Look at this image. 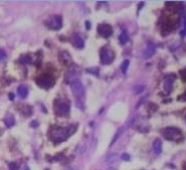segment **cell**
Wrapping results in <instances>:
<instances>
[{
	"mask_svg": "<svg viewBox=\"0 0 186 170\" xmlns=\"http://www.w3.org/2000/svg\"><path fill=\"white\" fill-rule=\"evenodd\" d=\"M76 130H77L76 124H73V125L66 128H54L50 130V139L55 143H60L62 141L66 140L69 136H71L76 131Z\"/></svg>",
	"mask_w": 186,
	"mask_h": 170,
	"instance_id": "cell-1",
	"label": "cell"
},
{
	"mask_svg": "<svg viewBox=\"0 0 186 170\" xmlns=\"http://www.w3.org/2000/svg\"><path fill=\"white\" fill-rule=\"evenodd\" d=\"M70 85H71L72 92L76 98V103H77L76 105H78L82 109L83 107H82V104H83L84 96H85V90H84L83 84L81 83L80 80H76V81L72 82Z\"/></svg>",
	"mask_w": 186,
	"mask_h": 170,
	"instance_id": "cell-2",
	"label": "cell"
},
{
	"mask_svg": "<svg viewBox=\"0 0 186 170\" xmlns=\"http://www.w3.org/2000/svg\"><path fill=\"white\" fill-rule=\"evenodd\" d=\"M161 133L164 138L167 139V140L179 141L182 138V132L177 128H171V126H169V128H166L164 130H162Z\"/></svg>",
	"mask_w": 186,
	"mask_h": 170,
	"instance_id": "cell-3",
	"label": "cell"
},
{
	"mask_svg": "<svg viewBox=\"0 0 186 170\" xmlns=\"http://www.w3.org/2000/svg\"><path fill=\"white\" fill-rule=\"evenodd\" d=\"M36 84L42 89H50L55 84V80L50 75H43V76H41L40 78L36 80Z\"/></svg>",
	"mask_w": 186,
	"mask_h": 170,
	"instance_id": "cell-4",
	"label": "cell"
},
{
	"mask_svg": "<svg viewBox=\"0 0 186 170\" xmlns=\"http://www.w3.org/2000/svg\"><path fill=\"white\" fill-rule=\"evenodd\" d=\"M99 58H101V62L103 65H109L111 64L114 59V53L112 52L111 49H108L103 47L99 53Z\"/></svg>",
	"mask_w": 186,
	"mask_h": 170,
	"instance_id": "cell-5",
	"label": "cell"
},
{
	"mask_svg": "<svg viewBox=\"0 0 186 170\" xmlns=\"http://www.w3.org/2000/svg\"><path fill=\"white\" fill-rule=\"evenodd\" d=\"M55 111L58 115L65 117L70 113V105L64 101H57L55 104Z\"/></svg>",
	"mask_w": 186,
	"mask_h": 170,
	"instance_id": "cell-6",
	"label": "cell"
},
{
	"mask_svg": "<svg viewBox=\"0 0 186 170\" xmlns=\"http://www.w3.org/2000/svg\"><path fill=\"white\" fill-rule=\"evenodd\" d=\"M47 26H48L50 29L53 30H59L60 28L62 27V18L61 16L59 15H54V16H51L50 18L47 20Z\"/></svg>",
	"mask_w": 186,
	"mask_h": 170,
	"instance_id": "cell-7",
	"label": "cell"
},
{
	"mask_svg": "<svg viewBox=\"0 0 186 170\" xmlns=\"http://www.w3.org/2000/svg\"><path fill=\"white\" fill-rule=\"evenodd\" d=\"M98 32L99 34L103 38H109L112 35V27L109 24H99L98 26Z\"/></svg>",
	"mask_w": 186,
	"mask_h": 170,
	"instance_id": "cell-8",
	"label": "cell"
},
{
	"mask_svg": "<svg viewBox=\"0 0 186 170\" xmlns=\"http://www.w3.org/2000/svg\"><path fill=\"white\" fill-rule=\"evenodd\" d=\"M174 80H175L174 75H168V76L165 78V80H164L163 89H164V91H165L166 94H169V92L172 91V87H173Z\"/></svg>",
	"mask_w": 186,
	"mask_h": 170,
	"instance_id": "cell-9",
	"label": "cell"
},
{
	"mask_svg": "<svg viewBox=\"0 0 186 170\" xmlns=\"http://www.w3.org/2000/svg\"><path fill=\"white\" fill-rule=\"evenodd\" d=\"M79 76H80V73L77 71V69H76V68H71L70 70L67 72L65 79H66L67 83L71 84L72 82L76 81V80H79Z\"/></svg>",
	"mask_w": 186,
	"mask_h": 170,
	"instance_id": "cell-10",
	"label": "cell"
},
{
	"mask_svg": "<svg viewBox=\"0 0 186 170\" xmlns=\"http://www.w3.org/2000/svg\"><path fill=\"white\" fill-rule=\"evenodd\" d=\"M155 50H156V46H155L154 43L152 42H149L146 46L145 50L143 52V58L144 59H148V58L152 57L155 53Z\"/></svg>",
	"mask_w": 186,
	"mask_h": 170,
	"instance_id": "cell-11",
	"label": "cell"
},
{
	"mask_svg": "<svg viewBox=\"0 0 186 170\" xmlns=\"http://www.w3.org/2000/svg\"><path fill=\"white\" fill-rule=\"evenodd\" d=\"M153 152H154L156 155H158V154L161 153L162 151V142L160 139H155L154 142H153Z\"/></svg>",
	"mask_w": 186,
	"mask_h": 170,
	"instance_id": "cell-12",
	"label": "cell"
},
{
	"mask_svg": "<svg viewBox=\"0 0 186 170\" xmlns=\"http://www.w3.org/2000/svg\"><path fill=\"white\" fill-rule=\"evenodd\" d=\"M72 41H73V43H74V45L77 47V48H79V49H83L84 48V45H85V44H84V40L82 39L79 35H74V36H73Z\"/></svg>",
	"mask_w": 186,
	"mask_h": 170,
	"instance_id": "cell-13",
	"label": "cell"
},
{
	"mask_svg": "<svg viewBox=\"0 0 186 170\" xmlns=\"http://www.w3.org/2000/svg\"><path fill=\"white\" fill-rule=\"evenodd\" d=\"M17 92H18V94L20 96V98H25L28 94V89L24 85H21L20 87L18 88Z\"/></svg>",
	"mask_w": 186,
	"mask_h": 170,
	"instance_id": "cell-14",
	"label": "cell"
},
{
	"mask_svg": "<svg viewBox=\"0 0 186 170\" xmlns=\"http://www.w3.org/2000/svg\"><path fill=\"white\" fill-rule=\"evenodd\" d=\"M124 130H125V126H122V128H118V130L116 131V134H114V138L112 139V142H111V146H112V145H114V143L116 142V141L118 140V138H120V135H122V133H124Z\"/></svg>",
	"mask_w": 186,
	"mask_h": 170,
	"instance_id": "cell-15",
	"label": "cell"
},
{
	"mask_svg": "<svg viewBox=\"0 0 186 170\" xmlns=\"http://www.w3.org/2000/svg\"><path fill=\"white\" fill-rule=\"evenodd\" d=\"M4 122H5V125L7 126V128H11V126L14 125V123H15L14 117H11V115H8L7 117H5Z\"/></svg>",
	"mask_w": 186,
	"mask_h": 170,
	"instance_id": "cell-16",
	"label": "cell"
},
{
	"mask_svg": "<svg viewBox=\"0 0 186 170\" xmlns=\"http://www.w3.org/2000/svg\"><path fill=\"white\" fill-rule=\"evenodd\" d=\"M127 41H129V35H127L126 32L124 31L120 36V44H122V45H124V44H126V43H127Z\"/></svg>",
	"mask_w": 186,
	"mask_h": 170,
	"instance_id": "cell-17",
	"label": "cell"
},
{
	"mask_svg": "<svg viewBox=\"0 0 186 170\" xmlns=\"http://www.w3.org/2000/svg\"><path fill=\"white\" fill-rule=\"evenodd\" d=\"M129 60H124V62H122V72L125 74L127 71V69H129Z\"/></svg>",
	"mask_w": 186,
	"mask_h": 170,
	"instance_id": "cell-18",
	"label": "cell"
},
{
	"mask_svg": "<svg viewBox=\"0 0 186 170\" xmlns=\"http://www.w3.org/2000/svg\"><path fill=\"white\" fill-rule=\"evenodd\" d=\"M181 37H185L186 36V16H183V28L180 31Z\"/></svg>",
	"mask_w": 186,
	"mask_h": 170,
	"instance_id": "cell-19",
	"label": "cell"
},
{
	"mask_svg": "<svg viewBox=\"0 0 186 170\" xmlns=\"http://www.w3.org/2000/svg\"><path fill=\"white\" fill-rule=\"evenodd\" d=\"M180 76H181V79L183 80L184 82H186V67L184 69H182V70L180 71Z\"/></svg>",
	"mask_w": 186,
	"mask_h": 170,
	"instance_id": "cell-20",
	"label": "cell"
},
{
	"mask_svg": "<svg viewBox=\"0 0 186 170\" xmlns=\"http://www.w3.org/2000/svg\"><path fill=\"white\" fill-rule=\"evenodd\" d=\"M9 169L10 170H18V165H17L15 162L9 163Z\"/></svg>",
	"mask_w": 186,
	"mask_h": 170,
	"instance_id": "cell-21",
	"label": "cell"
},
{
	"mask_svg": "<svg viewBox=\"0 0 186 170\" xmlns=\"http://www.w3.org/2000/svg\"><path fill=\"white\" fill-rule=\"evenodd\" d=\"M88 73H90V74H94V75H98V72H99V70L97 68H94V69H88Z\"/></svg>",
	"mask_w": 186,
	"mask_h": 170,
	"instance_id": "cell-22",
	"label": "cell"
},
{
	"mask_svg": "<svg viewBox=\"0 0 186 170\" xmlns=\"http://www.w3.org/2000/svg\"><path fill=\"white\" fill-rule=\"evenodd\" d=\"M144 90V87L143 86H140V87H137L135 89V94H139V92H141L142 91Z\"/></svg>",
	"mask_w": 186,
	"mask_h": 170,
	"instance_id": "cell-23",
	"label": "cell"
},
{
	"mask_svg": "<svg viewBox=\"0 0 186 170\" xmlns=\"http://www.w3.org/2000/svg\"><path fill=\"white\" fill-rule=\"evenodd\" d=\"M122 159L125 161H129V159H131V156H129L127 153H124V154H122Z\"/></svg>",
	"mask_w": 186,
	"mask_h": 170,
	"instance_id": "cell-24",
	"label": "cell"
},
{
	"mask_svg": "<svg viewBox=\"0 0 186 170\" xmlns=\"http://www.w3.org/2000/svg\"><path fill=\"white\" fill-rule=\"evenodd\" d=\"M6 58V53L3 50H0V61L4 60Z\"/></svg>",
	"mask_w": 186,
	"mask_h": 170,
	"instance_id": "cell-25",
	"label": "cell"
},
{
	"mask_svg": "<svg viewBox=\"0 0 186 170\" xmlns=\"http://www.w3.org/2000/svg\"><path fill=\"white\" fill-rule=\"evenodd\" d=\"M178 100H181V101H186V92H185V94H182V96H180V98H179Z\"/></svg>",
	"mask_w": 186,
	"mask_h": 170,
	"instance_id": "cell-26",
	"label": "cell"
},
{
	"mask_svg": "<svg viewBox=\"0 0 186 170\" xmlns=\"http://www.w3.org/2000/svg\"><path fill=\"white\" fill-rule=\"evenodd\" d=\"M22 170H30V168L27 166V165H24V166L22 167Z\"/></svg>",
	"mask_w": 186,
	"mask_h": 170,
	"instance_id": "cell-27",
	"label": "cell"
},
{
	"mask_svg": "<svg viewBox=\"0 0 186 170\" xmlns=\"http://www.w3.org/2000/svg\"><path fill=\"white\" fill-rule=\"evenodd\" d=\"M9 98H10L11 101L14 100V94H9Z\"/></svg>",
	"mask_w": 186,
	"mask_h": 170,
	"instance_id": "cell-28",
	"label": "cell"
},
{
	"mask_svg": "<svg viewBox=\"0 0 186 170\" xmlns=\"http://www.w3.org/2000/svg\"><path fill=\"white\" fill-rule=\"evenodd\" d=\"M183 169H184V170H186V163H185V164H184V166H183Z\"/></svg>",
	"mask_w": 186,
	"mask_h": 170,
	"instance_id": "cell-29",
	"label": "cell"
},
{
	"mask_svg": "<svg viewBox=\"0 0 186 170\" xmlns=\"http://www.w3.org/2000/svg\"><path fill=\"white\" fill-rule=\"evenodd\" d=\"M74 170H79V169H74Z\"/></svg>",
	"mask_w": 186,
	"mask_h": 170,
	"instance_id": "cell-30",
	"label": "cell"
},
{
	"mask_svg": "<svg viewBox=\"0 0 186 170\" xmlns=\"http://www.w3.org/2000/svg\"><path fill=\"white\" fill-rule=\"evenodd\" d=\"M45 170H50V169H45Z\"/></svg>",
	"mask_w": 186,
	"mask_h": 170,
	"instance_id": "cell-31",
	"label": "cell"
},
{
	"mask_svg": "<svg viewBox=\"0 0 186 170\" xmlns=\"http://www.w3.org/2000/svg\"><path fill=\"white\" fill-rule=\"evenodd\" d=\"M0 133H1V132H0Z\"/></svg>",
	"mask_w": 186,
	"mask_h": 170,
	"instance_id": "cell-32",
	"label": "cell"
}]
</instances>
